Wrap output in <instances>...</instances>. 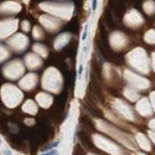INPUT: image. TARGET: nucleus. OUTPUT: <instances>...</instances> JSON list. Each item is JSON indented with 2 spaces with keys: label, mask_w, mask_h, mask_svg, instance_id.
Segmentation results:
<instances>
[{
  "label": "nucleus",
  "mask_w": 155,
  "mask_h": 155,
  "mask_svg": "<svg viewBox=\"0 0 155 155\" xmlns=\"http://www.w3.org/2000/svg\"><path fill=\"white\" fill-rule=\"evenodd\" d=\"M87 35H88V24L85 25V29H83V32H82V41H85L87 39Z\"/></svg>",
  "instance_id": "nucleus-1"
},
{
  "label": "nucleus",
  "mask_w": 155,
  "mask_h": 155,
  "mask_svg": "<svg viewBox=\"0 0 155 155\" xmlns=\"http://www.w3.org/2000/svg\"><path fill=\"white\" fill-rule=\"evenodd\" d=\"M83 66L82 65H80L78 66V71H77V77H78V78H82V73H83Z\"/></svg>",
  "instance_id": "nucleus-2"
},
{
  "label": "nucleus",
  "mask_w": 155,
  "mask_h": 155,
  "mask_svg": "<svg viewBox=\"0 0 155 155\" xmlns=\"http://www.w3.org/2000/svg\"><path fill=\"white\" fill-rule=\"evenodd\" d=\"M41 155H57V151L56 150H50L47 153H42Z\"/></svg>",
  "instance_id": "nucleus-3"
},
{
  "label": "nucleus",
  "mask_w": 155,
  "mask_h": 155,
  "mask_svg": "<svg viewBox=\"0 0 155 155\" xmlns=\"http://www.w3.org/2000/svg\"><path fill=\"white\" fill-rule=\"evenodd\" d=\"M92 9H93V11L97 9V0H92Z\"/></svg>",
  "instance_id": "nucleus-4"
},
{
  "label": "nucleus",
  "mask_w": 155,
  "mask_h": 155,
  "mask_svg": "<svg viewBox=\"0 0 155 155\" xmlns=\"http://www.w3.org/2000/svg\"><path fill=\"white\" fill-rule=\"evenodd\" d=\"M57 144H58V141L56 140V141H53V143H52V144H51V145H50V146H48L47 149H52V148H56V146H57Z\"/></svg>",
  "instance_id": "nucleus-5"
},
{
  "label": "nucleus",
  "mask_w": 155,
  "mask_h": 155,
  "mask_svg": "<svg viewBox=\"0 0 155 155\" xmlns=\"http://www.w3.org/2000/svg\"><path fill=\"white\" fill-rule=\"evenodd\" d=\"M4 154H5V155H11V151H10L9 149H5V150H4Z\"/></svg>",
  "instance_id": "nucleus-6"
},
{
  "label": "nucleus",
  "mask_w": 155,
  "mask_h": 155,
  "mask_svg": "<svg viewBox=\"0 0 155 155\" xmlns=\"http://www.w3.org/2000/svg\"><path fill=\"white\" fill-rule=\"evenodd\" d=\"M87 52H88V46L86 45V46L83 47V53H87Z\"/></svg>",
  "instance_id": "nucleus-7"
}]
</instances>
